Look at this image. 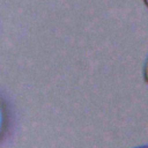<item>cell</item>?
I'll use <instances>...</instances> for the list:
<instances>
[{"instance_id": "obj_4", "label": "cell", "mask_w": 148, "mask_h": 148, "mask_svg": "<svg viewBox=\"0 0 148 148\" xmlns=\"http://www.w3.org/2000/svg\"><path fill=\"white\" fill-rule=\"evenodd\" d=\"M138 148H148V146H143V147H138Z\"/></svg>"}, {"instance_id": "obj_3", "label": "cell", "mask_w": 148, "mask_h": 148, "mask_svg": "<svg viewBox=\"0 0 148 148\" xmlns=\"http://www.w3.org/2000/svg\"><path fill=\"white\" fill-rule=\"evenodd\" d=\"M143 2H145V3H146V6L148 7V0H143Z\"/></svg>"}, {"instance_id": "obj_2", "label": "cell", "mask_w": 148, "mask_h": 148, "mask_svg": "<svg viewBox=\"0 0 148 148\" xmlns=\"http://www.w3.org/2000/svg\"><path fill=\"white\" fill-rule=\"evenodd\" d=\"M0 127H1V108H0Z\"/></svg>"}, {"instance_id": "obj_1", "label": "cell", "mask_w": 148, "mask_h": 148, "mask_svg": "<svg viewBox=\"0 0 148 148\" xmlns=\"http://www.w3.org/2000/svg\"><path fill=\"white\" fill-rule=\"evenodd\" d=\"M143 77H145V81L148 83V57L145 61V66H143Z\"/></svg>"}]
</instances>
